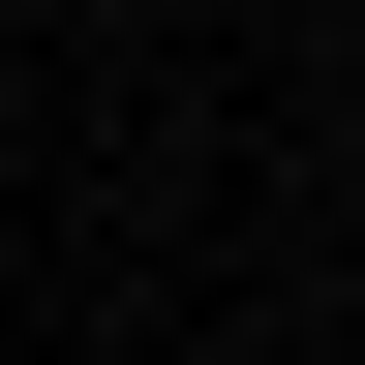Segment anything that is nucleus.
<instances>
[{
  "label": "nucleus",
  "instance_id": "1",
  "mask_svg": "<svg viewBox=\"0 0 365 365\" xmlns=\"http://www.w3.org/2000/svg\"><path fill=\"white\" fill-rule=\"evenodd\" d=\"M61 365H122V335H61Z\"/></svg>",
  "mask_w": 365,
  "mask_h": 365
}]
</instances>
